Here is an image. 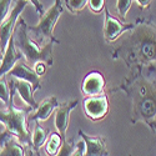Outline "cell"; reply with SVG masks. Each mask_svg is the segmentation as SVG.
<instances>
[{
    "label": "cell",
    "instance_id": "obj_1",
    "mask_svg": "<svg viewBox=\"0 0 156 156\" xmlns=\"http://www.w3.org/2000/svg\"><path fill=\"white\" fill-rule=\"evenodd\" d=\"M114 59H122L134 70L156 62V24L140 18L122 44L112 51Z\"/></svg>",
    "mask_w": 156,
    "mask_h": 156
},
{
    "label": "cell",
    "instance_id": "obj_2",
    "mask_svg": "<svg viewBox=\"0 0 156 156\" xmlns=\"http://www.w3.org/2000/svg\"><path fill=\"white\" fill-rule=\"evenodd\" d=\"M118 90L124 91L131 100V122L141 121L151 127L156 119V76L144 68L134 69Z\"/></svg>",
    "mask_w": 156,
    "mask_h": 156
},
{
    "label": "cell",
    "instance_id": "obj_3",
    "mask_svg": "<svg viewBox=\"0 0 156 156\" xmlns=\"http://www.w3.org/2000/svg\"><path fill=\"white\" fill-rule=\"evenodd\" d=\"M12 36H14L16 48L21 51L23 56L27 59L29 64L35 65L39 61H43L48 66L53 65V46L55 41H49L46 44L39 45L35 39L31 37L30 31L28 30V24H25L24 19L19 18Z\"/></svg>",
    "mask_w": 156,
    "mask_h": 156
},
{
    "label": "cell",
    "instance_id": "obj_4",
    "mask_svg": "<svg viewBox=\"0 0 156 156\" xmlns=\"http://www.w3.org/2000/svg\"><path fill=\"white\" fill-rule=\"evenodd\" d=\"M11 89V99L5 109L0 108V122L4 124L5 129L15 136L24 146L31 147V133L28 126V116L34 110L31 106L28 109H19L14 105V94L15 90L12 86Z\"/></svg>",
    "mask_w": 156,
    "mask_h": 156
},
{
    "label": "cell",
    "instance_id": "obj_5",
    "mask_svg": "<svg viewBox=\"0 0 156 156\" xmlns=\"http://www.w3.org/2000/svg\"><path fill=\"white\" fill-rule=\"evenodd\" d=\"M62 11L64 5L61 0H55V3L51 5V8H49V10H46L40 16V20L35 27L28 25V30L30 31V35L35 36V40L39 44H46L49 41H55L56 44H59V40L53 35V31Z\"/></svg>",
    "mask_w": 156,
    "mask_h": 156
},
{
    "label": "cell",
    "instance_id": "obj_6",
    "mask_svg": "<svg viewBox=\"0 0 156 156\" xmlns=\"http://www.w3.org/2000/svg\"><path fill=\"white\" fill-rule=\"evenodd\" d=\"M27 5H28V0H15V3L12 4V8L8 14V16L0 24V46H2L3 53L6 50L8 43L10 40L12 33H14L19 16Z\"/></svg>",
    "mask_w": 156,
    "mask_h": 156
},
{
    "label": "cell",
    "instance_id": "obj_7",
    "mask_svg": "<svg viewBox=\"0 0 156 156\" xmlns=\"http://www.w3.org/2000/svg\"><path fill=\"white\" fill-rule=\"evenodd\" d=\"M83 108L85 115L90 120H102L109 112V98L104 93L94 96H85L83 100Z\"/></svg>",
    "mask_w": 156,
    "mask_h": 156
},
{
    "label": "cell",
    "instance_id": "obj_8",
    "mask_svg": "<svg viewBox=\"0 0 156 156\" xmlns=\"http://www.w3.org/2000/svg\"><path fill=\"white\" fill-rule=\"evenodd\" d=\"M104 14H105V18H104V37L108 43L115 41L124 33L130 31L135 27V23H124L116 19L114 15L110 14L108 8H105V10H104Z\"/></svg>",
    "mask_w": 156,
    "mask_h": 156
},
{
    "label": "cell",
    "instance_id": "obj_9",
    "mask_svg": "<svg viewBox=\"0 0 156 156\" xmlns=\"http://www.w3.org/2000/svg\"><path fill=\"white\" fill-rule=\"evenodd\" d=\"M106 85V80L100 71L93 70L86 74L81 83V93L84 96H94L104 93Z\"/></svg>",
    "mask_w": 156,
    "mask_h": 156
},
{
    "label": "cell",
    "instance_id": "obj_10",
    "mask_svg": "<svg viewBox=\"0 0 156 156\" xmlns=\"http://www.w3.org/2000/svg\"><path fill=\"white\" fill-rule=\"evenodd\" d=\"M77 104H79L77 100L65 101L60 104L55 110V127L64 140H66V131H68V126L70 121V112L77 106Z\"/></svg>",
    "mask_w": 156,
    "mask_h": 156
},
{
    "label": "cell",
    "instance_id": "obj_11",
    "mask_svg": "<svg viewBox=\"0 0 156 156\" xmlns=\"http://www.w3.org/2000/svg\"><path fill=\"white\" fill-rule=\"evenodd\" d=\"M8 74L12 77H18V79H23V80L29 81L33 85L34 91H36V90H39L41 87L40 76L37 75V73L34 69L29 68L24 61H21V59L14 65V68H12Z\"/></svg>",
    "mask_w": 156,
    "mask_h": 156
},
{
    "label": "cell",
    "instance_id": "obj_12",
    "mask_svg": "<svg viewBox=\"0 0 156 156\" xmlns=\"http://www.w3.org/2000/svg\"><path fill=\"white\" fill-rule=\"evenodd\" d=\"M21 58H24V56L21 54V51L16 48V45L14 43V36L11 35L10 40L8 43V46H6V50L4 51L2 64H0V77L6 75Z\"/></svg>",
    "mask_w": 156,
    "mask_h": 156
},
{
    "label": "cell",
    "instance_id": "obj_13",
    "mask_svg": "<svg viewBox=\"0 0 156 156\" xmlns=\"http://www.w3.org/2000/svg\"><path fill=\"white\" fill-rule=\"evenodd\" d=\"M9 85L14 87L15 93L19 94V96L21 98V100L25 104H28V105L31 106L34 110L36 109L37 104L34 99V89H33V85L29 81L11 76V79L9 80Z\"/></svg>",
    "mask_w": 156,
    "mask_h": 156
},
{
    "label": "cell",
    "instance_id": "obj_14",
    "mask_svg": "<svg viewBox=\"0 0 156 156\" xmlns=\"http://www.w3.org/2000/svg\"><path fill=\"white\" fill-rule=\"evenodd\" d=\"M58 106V99L55 96H49L44 99L40 104H37L35 111L28 116V121H45L56 110Z\"/></svg>",
    "mask_w": 156,
    "mask_h": 156
},
{
    "label": "cell",
    "instance_id": "obj_15",
    "mask_svg": "<svg viewBox=\"0 0 156 156\" xmlns=\"http://www.w3.org/2000/svg\"><path fill=\"white\" fill-rule=\"evenodd\" d=\"M79 136L84 140L86 146V154L87 156H105L109 155V151L106 149L105 141L100 136H90L86 135L83 130H79Z\"/></svg>",
    "mask_w": 156,
    "mask_h": 156
},
{
    "label": "cell",
    "instance_id": "obj_16",
    "mask_svg": "<svg viewBox=\"0 0 156 156\" xmlns=\"http://www.w3.org/2000/svg\"><path fill=\"white\" fill-rule=\"evenodd\" d=\"M49 134H50L49 130L44 129L36 121L35 127H34V133L31 134V155H40L39 154V150H40L41 146L46 142Z\"/></svg>",
    "mask_w": 156,
    "mask_h": 156
},
{
    "label": "cell",
    "instance_id": "obj_17",
    "mask_svg": "<svg viewBox=\"0 0 156 156\" xmlns=\"http://www.w3.org/2000/svg\"><path fill=\"white\" fill-rule=\"evenodd\" d=\"M0 155L2 156H24L27 154H25L24 145L15 136H11L5 142V145L2 147V150H0Z\"/></svg>",
    "mask_w": 156,
    "mask_h": 156
},
{
    "label": "cell",
    "instance_id": "obj_18",
    "mask_svg": "<svg viewBox=\"0 0 156 156\" xmlns=\"http://www.w3.org/2000/svg\"><path fill=\"white\" fill-rule=\"evenodd\" d=\"M62 136L59 133H51L46 141V152L49 155H58V151L62 144Z\"/></svg>",
    "mask_w": 156,
    "mask_h": 156
},
{
    "label": "cell",
    "instance_id": "obj_19",
    "mask_svg": "<svg viewBox=\"0 0 156 156\" xmlns=\"http://www.w3.org/2000/svg\"><path fill=\"white\" fill-rule=\"evenodd\" d=\"M11 95H12V93H11L10 85L6 84L5 75H4V76L0 77V101L6 106L11 99Z\"/></svg>",
    "mask_w": 156,
    "mask_h": 156
},
{
    "label": "cell",
    "instance_id": "obj_20",
    "mask_svg": "<svg viewBox=\"0 0 156 156\" xmlns=\"http://www.w3.org/2000/svg\"><path fill=\"white\" fill-rule=\"evenodd\" d=\"M75 150H76L75 137H73L70 140H64L59 151H58V156H71V155H74Z\"/></svg>",
    "mask_w": 156,
    "mask_h": 156
},
{
    "label": "cell",
    "instance_id": "obj_21",
    "mask_svg": "<svg viewBox=\"0 0 156 156\" xmlns=\"http://www.w3.org/2000/svg\"><path fill=\"white\" fill-rule=\"evenodd\" d=\"M133 2L134 0H118V3H116V10H118V14L121 20L126 19V14L129 12L130 8H131Z\"/></svg>",
    "mask_w": 156,
    "mask_h": 156
},
{
    "label": "cell",
    "instance_id": "obj_22",
    "mask_svg": "<svg viewBox=\"0 0 156 156\" xmlns=\"http://www.w3.org/2000/svg\"><path fill=\"white\" fill-rule=\"evenodd\" d=\"M86 4L87 0H66V6L73 14H77L79 11H81Z\"/></svg>",
    "mask_w": 156,
    "mask_h": 156
},
{
    "label": "cell",
    "instance_id": "obj_23",
    "mask_svg": "<svg viewBox=\"0 0 156 156\" xmlns=\"http://www.w3.org/2000/svg\"><path fill=\"white\" fill-rule=\"evenodd\" d=\"M87 6L94 14H100L105 10V0H87Z\"/></svg>",
    "mask_w": 156,
    "mask_h": 156
},
{
    "label": "cell",
    "instance_id": "obj_24",
    "mask_svg": "<svg viewBox=\"0 0 156 156\" xmlns=\"http://www.w3.org/2000/svg\"><path fill=\"white\" fill-rule=\"evenodd\" d=\"M14 0H0V24L3 23V20L8 16V14L10 12V8H11V3Z\"/></svg>",
    "mask_w": 156,
    "mask_h": 156
},
{
    "label": "cell",
    "instance_id": "obj_25",
    "mask_svg": "<svg viewBox=\"0 0 156 156\" xmlns=\"http://www.w3.org/2000/svg\"><path fill=\"white\" fill-rule=\"evenodd\" d=\"M12 136V134L9 131L8 129H4L2 133H0V150H2V147L5 145V142Z\"/></svg>",
    "mask_w": 156,
    "mask_h": 156
},
{
    "label": "cell",
    "instance_id": "obj_26",
    "mask_svg": "<svg viewBox=\"0 0 156 156\" xmlns=\"http://www.w3.org/2000/svg\"><path fill=\"white\" fill-rule=\"evenodd\" d=\"M86 154V146H85V142H84V140H81V141H77L76 142V150H75V152H74V155L76 156H83V155H85Z\"/></svg>",
    "mask_w": 156,
    "mask_h": 156
},
{
    "label": "cell",
    "instance_id": "obj_27",
    "mask_svg": "<svg viewBox=\"0 0 156 156\" xmlns=\"http://www.w3.org/2000/svg\"><path fill=\"white\" fill-rule=\"evenodd\" d=\"M34 70L37 73L39 76H43L45 73H46V64L43 62V61H39L34 65Z\"/></svg>",
    "mask_w": 156,
    "mask_h": 156
},
{
    "label": "cell",
    "instance_id": "obj_28",
    "mask_svg": "<svg viewBox=\"0 0 156 156\" xmlns=\"http://www.w3.org/2000/svg\"><path fill=\"white\" fill-rule=\"evenodd\" d=\"M28 2L31 3V4L35 6V9H36V11H37V14L40 15V16L45 12V11H44V8H43V4L40 3V0H28Z\"/></svg>",
    "mask_w": 156,
    "mask_h": 156
},
{
    "label": "cell",
    "instance_id": "obj_29",
    "mask_svg": "<svg viewBox=\"0 0 156 156\" xmlns=\"http://www.w3.org/2000/svg\"><path fill=\"white\" fill-rule=\"evenodd\" d=\"M135 2L137 3V5L142 9H147L150 6V3H151V0H135Z\"/></svg>",
    "mask_w": 156,
    "mask_h": 156
},
{
    "label": "cell",
    "instance_id": "obj_30",
    "mask_svg": "<svg viewBox=\"0 0 156 156\" xmlns=\"http://www.w3.org/2000/svg\"><path fill=\"white\" fill-rule=\"evenodd\" d=\"M144 69H145L147 73H150V74H152L154 76H156V62L147 65V66H145Z\"/></svg>",
    "mask_w": 156,
    "mask_h": 156
},
{
    "label": "cell",
    "instance_id": "obj_31",
    "mask_svg": "<svg viewBox=\"0 0 156 156\" xmlns=\"http://www.w3.org/2000/svg\"><path fill=\"white\" fill-rule=\"evenodd\" d=\"M151 130L156 134V119H155V121H154V124H152V126H151Z\"/></svg>",
    "mask_w": 156,
    "mask_h": 156
},
{
    "label": "cell",
    "instance_id": "obj_32",
    "mask_svg": "<svg viewBox=\"0 0 156 156\" xmlns=\"http://www.w3.org/2000/svg\"><path fill=\"white\" fill-rule=\"evenodd\" d=\"M3 56H4V53H3V50H2V46H0V61L3 60Z\"/></svg>",
    "mask_w": 156,
    "mask_h": 156
}]
</instances>
